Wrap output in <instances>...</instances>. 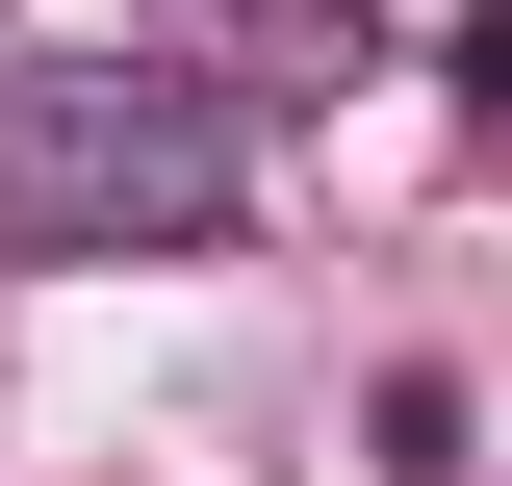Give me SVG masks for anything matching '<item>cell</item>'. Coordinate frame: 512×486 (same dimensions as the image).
<instances>
[{"mask_svg":"<svg viewBox=\"0 0 512 486\" xmlns=\"http://www.w3.org/2000/svg\"><path fill=\"white\" fill-rule=\"evenodd\" d=\"M0 231L26 256H205L231 231V103L180 52H26L0 77Z\"/></svg>","mask_w":512,"mask_h":486,"instance_id":"cell-1","label":"cell"},{"mask_svg":"<svg viewBox=\"0 0 512 486\" xmlns=\"http://www.w3.org/2000/svg\"><path fill=\"white\" fill-rule=\"evenodd\" d=\"M436 77H461V103L512 128V0H461V26H436Z\"/></svg>","mask_w":512,"mask_h":486,"instance_id":"cell-3","label":"cell"},{"mask_svg":"<svg viewBox=\"0 0 512 486\" xmlns=\"http://www.w3.org/2000/svg\"><path fill=\"white\" fill-rule=\"evenodd\" d=\"M154 52H180L205 103H333V77L384 52V0H154Z\"/></svg>","mask_w":512,"mask_h":486,"instance_id":"cell-2","label":"cell"}]
</instances>
